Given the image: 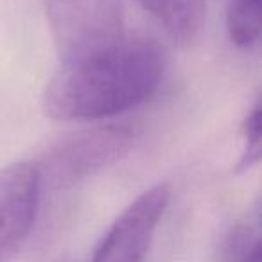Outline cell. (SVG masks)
<instances>
[{"label":"cell","instance_id":"5b68a950","mask_svg":"<svg viewBox=\"0 0 262 262\" xmlns=\"http://www.w3.org/2000/svg\"><path fill=\"white\" fill-rule=\"evenodd\" d=\"M41 178L36 164L16 162L0 169V262L20 250L36 221Z\"/></svg>","mask_w":262,"mask_h":262},{"label":"cell","instance_id":"277c9868","mask_svg":"<svg viewBox=\"0 0 262 262\" xmlns=\"http://www.w3.org/2000/svg\"><path fill=\"white\" fill-rule=\"evenodd\" d=\"M169 200V183L144 190L110 226L90 262H142Z\"/></svg>","mask_w":262,"mask_h":262},{"label":"cell","instance_id":"ba28073f","mask_svg":"<svg viewBox=\"0 0 262 262\" xmlns=\"http://www.w3.org/2000/svg\"><path fill=\"white\" fill-rule=\"evenodd\" d=\"M262 127H260V104L255 102L253 108L244 117L241 126V139H243V153H241L237 171L244 172L258 164L262 155Z\"/></svg>","mask_w":262,"mask_h":262},{"label":"cell","instance_id":"9c48e42d","mask_svg":"<svg viewBox=\"0 0 262 262\" xmlns=\"http://www.w3.org/2000/svg\"><path fill=\"white\" fill-rule=\"evenodd\" d=\"M237 262H262V244L257 243L250 251L243 255Z\"/></svg>","mask_w":262,"mask_h":262},{"label":"cell","instance_id":"8992f818","mask_svg":"<svg viewBox=\"0 0 262 262\" xmlns=\"http://www.w3.org/2000/svg\"><path fill=\"white\" fill-rule=\"evenodd\" d=\"M178 43H192L205 22V0H137Z\"/></svg>","mask_w":262,"mask_h":262},{"label":"cell","instance_id":"3957f363","mask_svg":"<svg viewBox=\"0 0 262 262\" xmlns=\"http://www.w3.org/2000/svg\"><path fill=\"white\" fill-rule=\"evenodd\" d=\"M45 4L65 59L122 36L119 0H45Z\"/></svg>","mask_w":262,"mask_h":262},{"label":"cell","instance_id":"52a82bcc","mask_svg":"<svg viewBox=\"0 0 262 262\" xmlns=\"http://www.w3.org/2000/svg\"><path fill=\"white\" fill-rule=\"evenodd\" d=\"M260 0H230L226 9V31L230 41L250 49L260 38Z\"/></svg>","mask_w":262,"mask_h":262},{"label":"cell","instance_id":"6da1fadb","mask_svg":"<svg viewBox=\"0 0 262 262\" xmlns=\"http://www.w3.org/2000/svg\"><path fill=\"white\" fill-rule=\"evenodd\" d=\"M164 52L144 38L120 36L67 58L41 97L49 119L106 120L137 108L160 86Z\"/></svg>","mask_w":262,"mask_h":262},{"label":"cell","instance_id":"7a4b0ae2","mask_svg":"<svg viewBox=\"0 0 262 262\" xmlns=\"http://www.w3.org/2000/svg\"><path fill=\"white\" fill-rule=\"evenodd\" d=\"M137 131L127 124H104L79 131L54 146L36 164L41 185L70 187L122 160L135 146Z\"/></svg>","mask_w":262,"mask_h":262}]
</instances>
